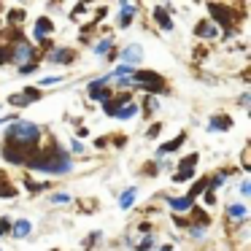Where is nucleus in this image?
I'll return each instance as SVG.
<instances>
[{"label":"nucleus","instance_id":"28","mask_svg":"<svg viewBox=\"0 0 251 251\" xmlns=\"http://www.w3.org/2000/svg\"><path fill=\"white\" fill-rule=\"evenodd\" d=\"M141 173L151 178V176H157V173H159V165H157V162H146V165H143V170H141Z\"/></svg>","mask_w":251,"mask_h":251},{"label":"nucleus","instance_id":"18","mask_svg":"<svg viewBox=\"0 0 251 251\" xmlns=\"http://www.w3.org/2000/svg\"><path fill=\"white\" fill-rule=\"evenodd\" d=\"M246 208L240 205V202H232V205L227 208V219H235V222H246Z\"/></svg>","mask_w":251,"mask_h":251},{"label":"nucleus","instance_id":"48","mask_svg":"<svg viewBox=\"0 0 251 251\" xmlns=\"http://www.w3.org/2000/svg\"><path fill=\"white\" fill-rule=\"evenodd\" d=\"M249 100H251V95H249V92H246V95H240V105H243V108L249 105Z\"/></svg>","mask_w":251,"mask_h":251},{"label":"nucleus","instance_id":"36","mask_svg":"<svg viewBox=\"0 0 251 251\" xmlns=\"http://www.w3.org/2000/svg\"><path fill=\"white\" fill-rule=\"evenodd\" d=\"M98 240H100V232H89V238L84 240V249H92V246L98 243Z\"/></svg>","mask_w":251,"mask_h":251},{"label":"nucleus","instance_id":"20","mask_svg":"<svg viewBox=\"0 0 251 251\" xmlns=\"http://www.w3.org/2000/svg\"><path fill=\"white\" fill-rule=\"evenodd\" d=\"M143 116H151L154 114V111H157L159 108V105H157V98H151V95H146V98H143Z\"/></svg>","mask_w":251,"mask_h":251},{"label":"nucleus","instance_id":"21","mask_svg":"<svg viewBox=\"0 0 251 251\" xmlns=\"http://www.w3.org/2000/svg\"><path fill=\"white\" fill-rule=\"evenodd\" d=\"M135 114H138V105H135V103H132V100H130V103H127L125 108H122L119 114H116V119H132V116H135Z\"/></svg>","mask_w":251,"mask_h":251},{"label":"nucleus","instance_id":"35","mask_svg":"<svg viewBox=\"0 0 251 251\" xmlns=\"http://www.w3.org/2000/svg\"><path fill=\"white\" fill-rule=\"evenodd\" d=\"M6 232H11V222H8V216H0V238Z\"/></svg>","mask_w":251,"mask_h":251},{"label":"nucleus","instance_id":"16","mask_svg":"<svg viewBox=\"0 0 251 251\" xmlns=\"http://www.w3.org/2000/svg\"><path fill=\"white\" fill-rule=\"evenodd\" d=\"M168 205L181 216L184 211H189V208H192V197H168Z\"/></svg>","mask_w":251,"mask_h":251},{"label":"nucleus","instance_id":"49","mask_svg":"<svg viewBox=\"0 0 251 251\" xmlns=\"http://www.w3.org/2000/svg\"><path fill=\"white\" fill-rule=\"evenodd\" d=\"M51 200H54V202H68V195H54Z\"/></svg>","mask_w":251,"mask_h":251},{"label":"nucleus","instance_id":"1","mask_svg":"<svg viewBox=\"0 0 251 251\" xmlns=\"http://www.w3.org/2000/svg\"><path fill=\"white\" fill-rule=\"evenodd\" d=\"M30 170H38V173H51V176H65L71 170V157L65 154V149L57 143V138H51V143L46 149H38L33 159L27 162Z\"/></svg>","mask_w":251,"mask_h":251},{"label":"nucleus","instance_id":"33","mask_svg":"<svg viewBox=\"0 0 251 251\" xmlns=\"http://www.w3.org/2000/svg\"><path fill=\"white\" fill-rule=\"evenodd\" d=\"M22 95H25V98L30 100V103H33V100H38V98H41V92H38V89H35V87H25V92H22Z\"/></svg>","mask_w":251,"mask_h":251},{"label":"nucleus","instance_id":"45","mask_svg":"<svg viewBox=\"0 0 251 251\" xmlns=\"http://www.w3.org/2000/svg\"><path fill=\"white\" fill-rule=\"evenodd\" d=\"M71 149H73L76 154H81V151H84V143H81V141H73V143H71Z\"/></svg>","mask_w":251,"mask_h":251},{"label":"nucleus","instance_id":"9","mask_svg":"<svg viewBox=\"0 0 251 251\" xmlns=\"http://www.w3.org/2000/svg\"><path fill=\"white\" fill-rule=\"evenodd\" d=\"M143 60V49L138 44H130L127 49H122V62H125L127 68H132L135 62H141Z\"/></svg>","mask_w":251,"mask_h":251},{"label":"nucleus","instance_id":"38","mask_svg":"<svg viewBox=\"0 0 251 251\" xmlns=\"http://www.w3.org/2000/svg\"><path fill=\"white\" fill-rule=\"evenodd\" d=\"M108 143H114L116 149H122V146L127 143V138H125V135H114V138H108Z\"/></svg>","mask_w":251,"mask_h":251},{"label":"nucleus","instance_id":"13","mask_svg":"<svg viewBox=\"0 0 251 251\" xmlns=\"http://www.w3.org/2000/svg\"><path fill=\"white\" fill-rule=\"evenodd\" d=\"M184 141H186V132H178V135L170 138L168 143H162V146L157 149V159H159V157H165V154H173V151H176V149H178Z\"/></svg>","mask_w":251,"mask_h":251},{"label":"nucleus","instance_id":"4","mask_svg":"<svg viewBox=\"0 0 251 251\" xmlns=\"http://www.w3.org/2000/svg\"><path fill=\"white\" fill-rule=\"evenodd\" d=\"M208 14H211V17L216 19V22L222 25L224 30H227V33H224L227 38L235 33V17H232V8H229V6H222V3H211V6H208Z\"/></svg>","mask_w":251,"mask_h":251},{"label":"nucleus","instance_id":"27","mask_svg":"<svg viewBox=\"0 0 251 251\" xmlns=\"http://www.w3.org/2000/svg\"><path fill=\"white\" fill-rule=\"evenodd\" d=\"M0 65H11V46H0Z\"/></svg>","mask_w":251,"mask_h":251},{"label":"nucleus","instance_id":"7","mask_svg":"<svg viewBox=\"0 0 251 251\" xmlns=\"http://www.w3.org/2000/svg\"><path fill=\"white\" fill-rule=\"evenodd\" d=\"M232 116L229 114H213L211 116V122H208V130H216V132H227V130H232Z\"/></svg>","mask_w":251,"mask_h":251},{"label":"nucleus","instance_id":"37","mask_svg":"<svg viewBox=\"0 0 251 251\" xmlns=\"http://www.w3.org/2000/svg\"><path fill=\"white\" fill-rule=\"evenodd\" d=\"M159 132H162V125H159V122H157V125H151V127H149V132H146V138H157V135H159Z\"/></svg>","mask_w":251,"mask_h":251},{"label":"nucleus","instance_id":"25","mask_svg":"<svg viewBox=\"0 0 251 251\" xmlns=\"http://www.w3.org/2000/svg\"><path fill=\"white\" fill-rule=\"evenodd\" d=\"M132 202H135V189H127L125 195L119 197V205H122V208H130Z\"/></svg>","mask_w":251,"mask_h":251},{"label":"nucleus","instance_id":"11","mask_svg":"<svg viewBox=\"0 0 251 251\" xmlns=\"http://www.w3.org/2000/svg\"><path fill=\"white\" fill-rule=\"evenodd\" d=\"M186 222H195V227H202V229H205L208 227V224H211V213H205V211H202V208H195V205H192L189 208V216H186Z\"/></svg>","mask_w":251,"mask_h":251},{"label":"nucleus","instance_id":"51","mask_svg":"<svg viewBox=\"0 0 251 251\" xmlns=\"http://www.w3.org/2000/svg\"><path fill=\"white\" fill-rule=\"evenodd\" d=\"M3 122H14L11 116H0V125H3Z\"/></svg>","mask_w":251,"mask_h":251},{"label":"nucleus","instance_id":"14","mask_svg":"<svg viewBox=\"0 0 251 251\" xmlns=\"http://www.w3.org/2000/svg\"><path fill=\"white\" fill-rule=\"evenodd\" d=\"M195 35H197V38H202V41L216 38V25L208 22V19H200V22H197V27H195Z\"/></svg>","mask_w":251,"mask_h":251},{"label":"nucleus","instance_id":"17","mask_svg":"<svg viewBox=\"0 0 251 251\" xmlns=\"http://www.w3.org/2000/svg\"><path fill=\"white\" fill-rule=\"evenodd\" d=\"M30 229H33V224H30L27 219H19V222L11 224V235H14V238H27Z\"/></svg>","mask_w":251,"mask_h":251},{"label":"nucleus","instance_id":"5","mask_svg":"<svg viewBox=\"0 0 251 251\" xmlns=\"http://www.w3.org/2000/svg\"><path fill=\"white\" fill-rule=\"evenodd\" d=\"M38 60V49H35L30 41L19 38L17 44H11V62L19 65V62H35Z\"/></svg>","mask_w":251,"mask_h":251},{"label":"nucleus","instance_id":"47","mask_svg":"<svg viewBox=\"0 0 251 251\" xmlns=\"http://www.w3.org/2000/svg\"><path fill=\"white\" fill-rule=\"evenodd\" d=\"M41 84H44V87H51V84H60V78H44Z\"/></svg>","mask_w":251,"mask_h":251},{"label":"nucleus","instance_id":"10","mask_svg":"<svg viewBox=\"0 0 251 251\" xmlns=\"http://www.w3.org/2000/svg\"><path fill=\"white\" fill-rule=\"evenodd\" d=\"M54 30V22H51L49 17H41V19H35V30H33V35H35V41H44V38H49V33Z\"/></svg>","mask_w":251,"mask_h":251},{"label":"nucleus","instance_id":"6","mask_svg":"<svg viewBox=\"0 0 251 251\" xmlns=\"http://www.w3.org/2000/svg\"><path fill=\"white\" fill-rule=\"evenodd\" d=\"M195 168H197V154H189L186 159H181L178 173L173 176V181H176V184H184V181L195 178Z\"/></svg>","mask_w":251,"mask_h":251},{"label":"nucleus","instance_id":"32","mask_svg":"<svg viewBox=\"0 0 251 251\" xmlns=\"http://www.w3.org/2000/svg\"><path fill=\"white\" fill-rule=\"evenodd\" d=\"M186 229H189V235H192V238H195V240L205 238V229H202V227H195V224H189V227H186Z\"/></svg>","mask_w":251,"mask_h":251},{"label":"nucleus","instance_id":"2","mask_svg":"<svg viewBox=\"0 0 251 251\" xmlns=\"http://www.w3.org/2000/svg\"><path fill=\"white\" fill-rule=\"evenodd\" d=\"M38 138H41V127L35 122H11L6 132V141L17 143V146H27V149H38Z\"/></svg>","mask_w":251,"mask_h":251},{"label":"nucleus","instance_id":"12","mask_svg":"<svg viewBox=\"0 0 251 251\" xmlns=\"http://www.w3.org/2000/svg\"><path fill=\"white\" fill-rule=\"evenodd\" d=\"M17 195H19V189L8 181V173L0 170V197H3V200H11V197H17Z\"/></svg>","mask_w":251,"mask_h":251},{"label":"nucleus","instance_id":"30","mask_svg":"<svg viewBox=\"0 0 251 251\" xmlns=\"http://www.w3.org/2000/svg\"><path fill=\"white\" fill-rule=\"evenodd\" d=\"M151 246H154V238H151V235H146V238H143L141 243H135V249H138V251H149Z\"/></svg>","mask_w":251,"mask_h":251},{"label":"nucleus","instance_id":"40","mask_svg":"<svg viewBox=\"0 0 251 251\" xmlns=\"http://www.w3.org/2000/svg\"><path fill=\"white\" fill-rule=\"evenodd\" d=\"M84 11H87V6H76V8H73V14H71V19H73V22H78V17H81Z\"/></svg>","mask_w":251,"mask_h":251},{"label":"nucleus","instance_id":"23","mask_svg":"<svg viewBox=\"0 0 251 251\" xmlns=\"http://www.w3.org/2000/svg\"><path fill=\"white\" fill-rule=\"evenodd\" d=\"M202 192H208V178H200V181H197V184L192 186V192H189L186 197H192V200H195L197 195H202Z\"/></svg>","mask_w":251,"mask_h":251},{"label":"nucleus","instance_id":"22","mask_svg":"<svg viewBox=\"0 0 251 251\" xmlns=\"http://www.w3.org/2000/svg\"><path fill=\"white\" fill-rule=\"evenodd\" d=\"M8 103H11L14 108H25V105H30V100L25 98L22 92H17V95H8Z\"/></svg>","mask_w":251,"mask_h":251},{"label":"nucleus","instance_id":"3","mask_svg":"<svg viewBox=\"0 0 251 251\" xmlns=\"http://www.w3.org/2000/svg\"><path fill=\"white\" fill-rule=\"evenodd\" d=\"M132 81H138V87L141 89H146V92H151V98L154 95H168L170 89H168V81H165L159 73H154V71H138L135 76H132Z\"/></svg>","mask_w":251,"mask_h":251},{"label":"nucleus","instance_id":"39","mask_svg":"<svg viewBox=\"0 0 251 251\" xmlns=\"http://www.w3.org/2000/svg\"><path fill=\"white\" fill-rule=\"evenodd\" d=\"M119 89H130V87H135V81H132V76L130 78H119V84H116Z\"/></svg>","mask_w":251,"mask_h":251},{"label":"nucleus","instance_id":"26","mask_svg":"<svg viewBox=\"0 0 251 251\" xmlns=\"http://www.w3.org/2000/svg\"><path fill=\"white\" fill-rule=\"evenodd\" d=\"M25 186H27V189L33 192V195H38V192H44V189H46V186H49V184H35V181L30 178V176H27V178H25Z\"/></svg>","mask_w":251,"mask_h":251},{"label":"nucleus","instance_id":"34","mask_svg":"<svg viewBox=\"0 0 251 251\" xmlns=\"http://www.w3.org/2000/svg\"><path fill=\"white\" fill-rule=\"evenodd\" d=\"M35 68H38V62H25V65H19V73H22V76H30Z\"/></svg>","mask_w":251,"mask_h":251},{"label":"nucleus","instance_id":"24","mask_svg":"<svg viewBox=\"0 0 251 251\" xmlns=\"http://www.w3.org/2000/svg\"><path fill=\"white\" fill-rule=\"evenodd\" d=\"M111 49H114V41H111V38H103V41L95 44V51H98V54H108Z\"/></svg>","mask_w":251,"mask_h":251},{"label":"nucleus","instance_id":"15","mask_svg":"<svg viewBox=\"0 0 251 251\" xmlns=\"http://www.w3.org/2000/svg\"><path fill=\"white\" fill-rule=\"evenodd\" d=\"M154 22H157V27H162L165 33H170V30H173V19H170V14L165 11L162 6L154 8Z\"/></svg>","mask_w":251,"mask_h":251},{"label":"nucleus","instance_id":"42","mask_svg":"<svg viewBox=\"0 0 251 251\" xmlns=\"http://www.w3.org/2000/svg\"><path fill=\"white\" fill-rule=\"evenodd\" d=\"M240 195H243V197L251 195V181H243V184H240Z\"/></svg>","mask_w":251,"mask_h":251},{"label":"nucleus","instance_id":"46","mask_svg":"<svg viewBox=\"0 0 251 251\" xmlns=\"http://www.w3.org/2000/svg\"><path fill=\"white\" fill-rule=\"evenodd\" d=\"M138 229H141V232H151V224H149V222H141V224H138Z\"/></svg>","mask_w":251,"mask_h":251},{"label":"nucleus","instance_id":"31","mask_svg":"<svg viewBox=\"0 0 251 251\" xmlns=\"http://www.w3.org/2000/svg\"><path fill=\"white\" fill-rule=\"evenodd\" d=\"M130 22H132V14L119 11V19H116V25H119V27H130Z\"/></svg>","mask_w":251,"mask_h":251},{"label":"nucleus","instance_id":"19","mask_svg":"<svg viewBox=\"0 0 251 251\" xmlns=\"http://www.w3.org/2000/svg\"><path fill=\"white\" fill-rule=\"evenodd\" d=\"M22 22H25V8H11V11H8V25H11V27H19Z\"/></svg>","mask_w":251,"mask_h":251},{"label":"nucleus","instance_id":"41","mask_svg":"<svg viewBox=\"0 0 251 251\" xmlns=\"http://www.w3.org/2000/svg\"><path fill=\"white\" fill-rule=\"evenodd\" d=\"M202 200H205L208 205H216V195H213V192H202Z\"/></svg>","mask_w":251,"mask_h":251},{"label":"nucleus","instance_id":"8","mask_svg":"<svg viewBox=\"0 0 251 251\" xmlns=\"http://www.w3.org/2000/svg\"><path fill=\"white\" fill-rule=\"evenodd\" d=\"M49 62L51 65H73L76 62V51L73 49H54L49 54Z\"/></svg>","mask_w":251,"mask_h":251},{"label":"nucleus","instance_id":"44","mask_svg":"<svg viewBox=\"0 0 251 251\" xmlns=\"http://www.w3.org/2000/svg\"><path fill=\"white\" fill-rule=\"evenodd\" d=\"M108 146V138H95V149H105Z\"/></svg>","mask_w":251,"mask_h":251},{"label":"nucleus","instance_id":"50","mask_svg":"<svg viewBox=\"0 0 251 251\" xmlns=\"http://www.w3.org/2000/svg\"><path fill=\"white\" fill-rule=\"evenodd\" d=\"M159 251H173V246H170V243H165V246H159Z\"/></svg>","mask_w":251,"mask_h":251},{"label":"nucleus","instance_id":"29","mask_svg":"<svg viewBox=\"0 0 251 251\" xmlns=\"http://www.w3.org/2000/svg\"><path fill=\"white\" fill-rule=\"evenodd\" d=\"M78 208H81L84 213H92L95 208H98V202H95V200H78Z\"/></svg>","mask_w":251,"mask_h":251},{"label":"nucleus","instance_id":"43","mask_svg":"<svg viewBox=\"0 0 251 251\" xmlns=\"http://www.w3.org/2000/svg\"><path fill=\"white\" fill-rule=\"evenodd\" d=\"M240 168L249 170V149H243V157H240Z\"/></svg>","mask_w":251,"mask_h":251}]
</instances>
